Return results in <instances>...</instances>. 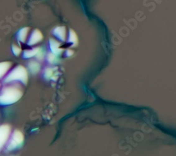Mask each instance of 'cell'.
Listing matches in <instances>:
<instances>
[{
  "label": "cell",
  "instance_id": "1",
  "mask_svg": "<svg viewBox=\"0 0 176 156\" xmlns=\"http://www.w3.org/2000/svg\"><path fill=\"white\" fill-rule=\"evenodd\" d=\"M22 92L15 87L4 89L0 96V104H12L16 102L22 96Z\"/></svg>",
  "mask_w": 176,
  "mask_h": 156
},
{
  "label": "cell",
  "instance_id": "2",
  "mask_svg": "<svg viewBox=\"0 0 176 156\" xmlns=\"http://www.w3.org/2000/svg\"><path fill=\"white\" fill-rule=\"evenodd\" d=\"M12 80H21L23 83H26L28 80L27 72L22 66H18L16 69L11 73L10 75L7 78V82Z\"/></svg>",
  "mask_w": 176,
  "mask_h": 156
},
{
  "label": "cell",
  "instance_id": "3",
  "mask_svg": "<svg viewBox=\"0 0 176 156\" xmlns=\"http://www.w3.org/2000/svg\"><path fill=\"white\" fill-rule=\"evenodd\" d=\"M23 134H21V132L19 131H15L13 134L12 140L9 141V144H8L7 149L9 150H13L18 148V146L19 147L21 146L23 142Z\"/></svg>",
  "mask_w": 176,
  "mask_h": 156
},
{
  "label": "cell",
  "instance_id": "4",
  "mask_svg": "<svg viewBox=\"0 0 176 156\" xmlns=\"http://www.w3.org/2000/svg\"><path fill=\"white\" fill-rule=\"evenodd\" d=\"M10 133V127L9 125H2L0 127V150L6 143Z\"/></svg>",
  "mask_w": 176,
  "mask_h": 156
},
{
  "label": "cell",
  "instance_id": "5",
  "mask_svg": "<svg viewBox=\"0 0 176 156\" xmlns=\"http://www.w3.org/2000/svg\"><path fill=\"white\" fill-rule=\"evenodd\" d=\"M11 65H12V63L9 62L0 63V78L5 75V73L9 69Z\"/></svg>",
  "mask_w": 176,
  "mask_h": 156
},
{
  "label": "cell",
  "instance_id": "6",
  "mask_svg": "<svg viewBox=\"0 0 176 156\" xmlns=\"http://www.w3.org/2000/svg\"><path fill=\"white\" fill-rule=\"evenodd\" d=\"M30 68V70L33 71L34 73H37V71L39 70V65L38 63H34V62H32L30 65H29Z\"/></svg>",
  "mask_w": 176,
  "mask_h": 156
}]
</instances>
